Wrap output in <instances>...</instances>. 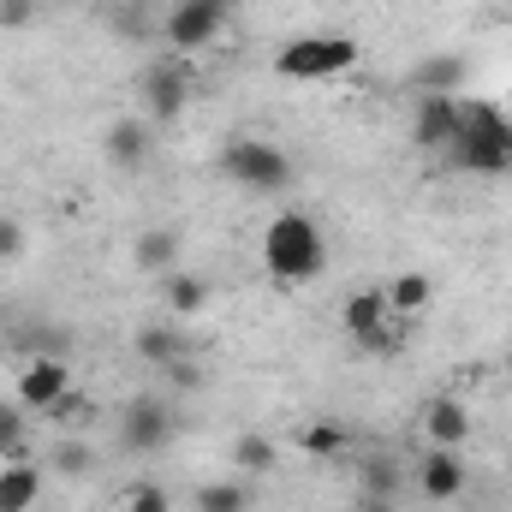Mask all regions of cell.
<instances>
[{
  "instance_id": "e0dca14e",
  "label": "cell",
  "mask_w": 512,
  "mask_h": 512,
  "mask_svg": "<svg viewBox=\"0 0 512 512\" xmlns=\"http://www.w3.org/2000/svg\"><path fill=\"white\" fill-rule=\"evenodd\" d=\"M36 501H42V465L0 459V512H36Z\"/></svg>"
},
{
  "instance_id": "1f68e13d",
  "label": "cell",
  "mask_w": 512,
  "mask_h": 512,
  "mask_svg": "<svg viewBox=\"0 0 512 512\" xmlns=\"http://www.w3.org/2000/svg\"><path fill=\"white\" fill-rule=\"evenodd\" d=\"M501 370H507V382H512V346H507V352H501Z\"/></svg>"
},
{
  "instance_id": "9a60e30c",
  "label": "cell",
  "mask_w": 512,
  "mask_h": 512,
  "mask_svg": "<svg viewBox=\"0 0 512 512\" xmlns=\"http://www.w3.org/2000/svg\"><path fill=\"white\" fill-rule=\"evenodd\" d=\"M131 352H137L149 370H167V364L191 358V340H185V334H179V322L167 316V322H143V328L131 334Z\"/></svg>"
},
{
  "instance_id": "7a4b0ae2",
  "label": "cell",
  "mask_w": 512,
  "mask_h": 512,
  "mask_svg": "<svg viewBox=\"0 0 512 512\" xmlns=\"http://www.w3.org/2000/svg\"><path fill=\"white\" fill-rule=\"evenodd\" d=\"M447 167L471 179H507L512 173V120L495 102H465V126L447 143Z\"/></svg>"
},
{
  "instance_id": "7c38bea8",
  "label": "cell",
  "mask_w": 512,
  "mask_h": 512,
  "mask_svg": "<svg viewBox=\"0 0 512 512\" xmlns=\"http://www.w3.org/2000/svg\"><path fill=\"white\" fill-rule=\"evenodd\" d=\"M471 405L459 399V393H429L423 399V411H417V435H423V447H465L471 441Z\"/></svg>"
},
{
  "instance_id": "5bb4252c",
  "label": "cell",
  "mask_w": 512,
  "mask_h": 512,
  "mask_svg": "<svg viewBox=\"0 0 512 512\" xmlns=\"http://www.w3.org/2000/svg\"><path fill=\"white\" fill-rule=\"evenodd\" d=\"M102 149H108V161L120 167V173H137L143 161H149V149H155V126L143 120V114H120L108 137H102Z\"/></svg>"
},
{
  "instance_id": "2e32d148",
  "label": "cell",
  "mask_w": 512,
  "mask_h": 512,
  "mask_svg": "<svg viewBox=\"0 0 512 512\" xmlns=\"http://www.w3.org/2000/svg\"><path fill=\"white\" fill-rule=\"evenodd\" d=\"M382 298H387V310H393V322H411V316H423V310L435 304V274L399 268V274L382 286Z\"/></svg>"
},
{
  "instance_id": "30bf717a",
  "label": "cell",
  "mask_w": 512,
  "mask_h": 512,
  "mask_svg": "<svg viewBox=\"0 0 512 512\" xmlns=\"http://www.w3.org/2000/svg\"><path fill=\"white\" fill-rule=\"evenodd\" d=\"M465 489H471L465 453H459V447H423V459H417V495H423L429 507H447V501H459Z\"/></svg>"
},
{
  "instance_id": "4fadbf2b",
  "label": "cell",
  "mask_w": 512,
  "mask_h": 512,
  "mask_svg": "<svg viewBox=\"0 0 512 512\" xmlns=\"http://www.w3.org/2000/svg\"><path fill=\"white\" fill-rule=\"evenodd\" d=\"M155 286H161V310H167L173 322H191V316H203V310L215 304V286H209L203 274H191V268H167Z\"/></svg>"
},
{
  "instance_id": "484cf974",
  "label": "cell",
  "mask_w": 512,
  "mask_h": 512,
  "mask_svg": "<svg viewBox=\"0 0 512 512\" xmlns=\"http://www.w3.org/2000/svg\"><path fill=\"white\" fill-rule=\"evenodd\" d=\"M54 471H60V477H90V471H96V453H90V441L66 435V441L54 447Z\"/></svg>"
},
{
  "instance_id": "3957f363",
  "label": "cell",
  "mask_w": 512,
  "mask_h": 512,
  "mask_svg": "<svg viewBox=\"0 0 512 512\" xmlns=\"http://www.w3.org/2000/svg\"><path fill=\"white\" fill-rule=\"evenodd\" d=\"M215 167H221V179L245 185L251 197H280V191H292V179H298L292 155H286L280 143H268V137H233V143L215 155Z\"/></svg>"
},
{
  "instance_id": "ba28073f",
  "label": "cell",
  "mask_w": 512,
  "mask_h": 512,
  "mask_svg": "<svg viewBox=\"0 0 512 512\" xmlns=\"http://www.w3.org/2000/svg\"><path fill=\"white\" fill-rule=\"evenodd\" d=\"M340 328L352 334V346H364L370 358H382L387 346H393V310H387L382 286H364V292H352V298L340 304Z\"/></svg>"
},
{
  "instance_id": "4316f807",
  "label": "cell",
  "mask_w": 512,
  "mask_h": 512,
  "mask_svg": "<svg viewBox=\"0 0 512 512\" xmlns=\"http://www.w3.org/2000/svg\"><path fill=\"white\" fill-rule=\"evenodd\" d=\"M203 382H209V376H203V364H191V358H179V364L161 370V393H173V399H179V393H197Z\"/></svg>"
},
{
  "instance_id": "83f0119b",
  "label": "cell",
  "mask_w": 512,
  "mask_h": 512,
  "mask_svg": "<svg viewBox=\"0 0 512 512\" xmlns=\"http://www.w3.org/2000/svg\"><path fill=\"white\" fill-rule=\"evenodd\" d=\"M30 245V233H24V221L18 215H0V262H18Z\"/></svg>"
},
{
  "instance_id": "ac0fdd59",
  "label": "cell",
  "mask_w": 512,
  "mask_h": 512,
  "mask_svg": "<svg viewBox=\"0 0 512 512\" xmlns=\"http://www.w3.org/2000/svg\"><path fill=\"white\" fill-rule=\"evenodd\" d=\"M298 447H304V459H316V465H334V459H352V429L346 423H334V417H316V423H304L298 429Z\"/></svg>"
},
{
  "instance_id": "f546056e",
  "label": "cell",
  "mask_w": 512,
  "mask_h": 512,
  "mask_svg": "<svg viewBox=\"0 0 512 512\" xmlns=\"http://www.w3.org/2000/svg\"><path fill=\"white\" fill-rule=\"evenodd\" d=\"M84 411H90V405H84V393L72 387V393H66V399H54L42 417H54V423H72V417H84Z\"/></svg>"
},
{
  "instance_id": "6da1fadb",
  "label": "cell",
  "mask_w": 512,
  "mask_h": 512,
  "mask_svg": "<svg viewBox=\"0 0 512 512\" xmlns=\"http://www.w3.org/2000/svg\"><path fill=\"white\" fill-rule=\"evenodd\" d=\"M328 233L310 209H274L256 233V262L274 286H310L328 274Z\"/></svg>"
},
{
  "instance_id": "e575fe53",
  "label": "cell",
  "mask_w": 512,
  "mask_h": 512,
  "mask_svg": "<svg viewBox=\"0 0 512 512\" xmlns=\"http://www.w3.org/2000/svg\"><path fill=\"white\" fill-rule=\"evenodd\" d=\"M131 6H137V0H131Z\"/></svg>"
},
{
  "instance_id": "d4e9b609",
  "label": "cell",
  "mask_w": 512,
  "mask_h": 512,
  "mask_svg": "<svg viewBox=\"0 0 512 512\" xmlns=\"http://www.w3.org/2000/svg\"><path fill=\"white\" fill-rule=\"evenodd\" d=\"M120 512H173V495L155 477H137V483L120 489Z\"/></svg>"
},
{
  "instance_id": "cb8c5ba5",
  "label": "cell",
  "mask_w": 512,
  "mask_h": 512,
  "mask_svg": "<svg viewBox=\"0 0 512 512\" xmlns=\"http://www.w3.org/2000/svg\"><path fill=\"white\" fill-rule=\"evenodd\" d=\"M0 459H30V411H0Z\"/></svg>"
},
{
  "instance_id": "f1b7e54d",
  "label": "cell",
  "mask_w": 512,
  "mask_h": 512,
  "mask_svg": "<svg viewBox=\"0 0 512 512\" xmlns=\"http://www.w3.org/2000/svg\"><path fill=\"white\" fill-rule=\"evenodd\" d=\"M36 18H42L36 0H0V30H30Z\"/></svg>"
},
{
  "instance_id": "277c9868",
  "label": "cell",
  "mask_w": 512,
  "mask_h": 512,
  "mask_svg": "<svg viewBox=\"0 0 512 512\" xmlns=\"http://www.w3.org/2000/svg\"><path fill=\"white\" fill-rule=\"evenodd\" d=\"M364 60L358 36H334V30H310V36H292L280 54H274V72L286 84H322V78H340Z\"/></svg>"
},
{
  "instance_id": "44dd1931",
  "label": "cell",
  "mask_w": 512,
  "mask_h": 512,
  "mask_svg": "<svg viewBox=\"0 0 512 512\" xmlns=\"http://www.w3.org/2000/svg\"><path fill=\"white\" fill-rule=\"evenodd\" d=\"M465 60L459 54H429L423 66H417V90L423 96H459V84H465Z\"/></svg>"
},
{
  "instance_id": "4dcf8cb0",
  "label": "cell",
  "mask_w": 512,
  "mask_h": 512,
  "mask_svg": "<svg viewBox=\"0 0 512 512\" xmlns=\"http://www.w3.org/2000/svg\"><path fill=\"white\" fill-rule=\"evenodd\" d=\"M352 512H399V501H382V495H352Z\"/></svg>"
},
{
  "instance_id": "9c48e42d",
  "label": "cell",
  "mask_w": 512,
  "mask_h": 512,
  "mask_svg": "<svg viewBox=\"0 0 512 512\" xmlns=\"http://www.w3.org/2000/svg\"><path fill=\"white\" fill-rule=\"evenodd\" d=\"M66 393H72V364H66V352H30V358L18 364L12 399H18L24 411H48V405L66 399Z\"/></svg>"
},
{
  "instance_id": "7402d4cb",
  "label": "cell",
  "mask_w": 512,
  "mask_h": 512,
  "mask_svg": "<svg viewBox=\"0 0 512 512\" xmlns=\"http://www.w3.org/2000/svg\"><path fill=\"white\" fill-rule=\"evenodd\" d=\"M233 465H239L245 477H268V471L280 465V447H274L268 435H239V441H233Z\"/></svg>"
},
{
  "instance_id": "d6a6232c",
  "label": "cell",
  "mask_w": 512,
  "mask_h": 512,
  "mask_svg": "<svg viewBox=\"0 0 512 512\" xmlns=\"http://www.w3.org/2000/svg\"><path fill=\"white\" fill-rule=\"evenodd\" d=\"M12 405H18V399H6V393H0V411H12Z\"/></svg>"
},
{
  "instance_id": "8992f818",
  "label": "cell",
  "mask_w": 512,
  "mask_h": 512,
  "mask_svg": "<svg viewBox=\"0 0 512 512\" xmlns=\"http://www.w3.org/2000/svg\"><path fill=\"white\" fill-rule=\"evenodd\" d=\"M227 18H233V0H173V12L161 18V36L179 60H191L227 30Z\"/></svg>"
},
{
  "instance_id": "ffe728a7",
  "label": "cell",
  "mask_w": 512,
  "mask_h": 512,
  "mask_svg": "<svg viewBox=\"0 0 512 512\" xmlns=\"http://www.w3.org/2000/svg\"><path fill=\"white\" fill-rule=\"evenodd\" d=\"M399 477H405L399 453H364V459H358V495H382V501H393V495H399Z\"/></svg>"
},
{
  "instance_id": "8fae6325",
  "label": "cell",
  "mask_w": 512,
  "mask_h": 512,
  "mask_svg": "<svg viewBox=\"0 0 512 512\" xmlns=\"http://www.w3.org/2000/svg\"><path fill=\"white\" fill-rule=\"evenodd\" d=\"M465 126V96H417L411 108V143L429 155H447V143Z\"/></svg>"
},
{
  "instance_id": "836d02e7",
  "label": "cell",
  "mask_w": 512,
  "mask_h": 512,
  "mask_svg": "<svg viewBox=\"0 0 512 512\" xmlns=\"http://www.w3.org/2000/svg\"><path fill=\"white\" fill-rule=\"evenodd\" d=\"M507 120H512V108H507Z\"/></svg>"
},
{
  "instance_id": "d6986e66",
  "label": "cell",
  "mask_w": 512,
  "mask_h": 512,
  "mask_svg": "<svg viewBox=\"0 0 512 512\" xmlns=\"http://www.w3.org/2000/svg\"><path fill=\"white\" fill-rule=\"evenodd\" d=\"M131 268L137 274H167V268H179V233L173 227H143L137 239H131Z\"/></svg>"
},
{
  "instance_id": "52a82bcc",
  "label": "cell",
  "mask_w": 512,
  "mask_h": 512,
  "mask_svg": "<svg viewBox=\"0 0 512 512\" xmlns=\"http://www.w3.org/2000/svg\"><path fill=\"white\" fill-rule=\"evenodd\" d=\"M179 417H173V393H131L120 411V453H161L173 441Z\"/></svg>"
},
{
  "instance_id": "5b68a950",
  "label": "cell",
  "mask_w": 512,
  "mask_h": 512,
  "mask_svg": "<svg viewBox=\"0 0 512 512\" xmlns=\"http://www.w3.org/2000/svg\"><path fill=\"white\" fill-rule=\"evenodd\" d=\"M137 96H143V120H149V126H173V120H185V108H191V96H197V72H191V60H179V54L155 60V66L143 72Z\"/></svg>"
},
{
  "instance_id": "603a6c76",
  "label": "cell",
  "mask_w": 512,
  "mask_h": 512,
  "mask_svg": "<svg viewBox=\"0 0 512 512\" xmlns=\"http://www.w3.org/2000/svg\"><path fill=\"white\" fill-rule=\"evenodd\" d=\"M251 483H203L197 489V512H251Z\"/></svg>"
}]
</instances>
